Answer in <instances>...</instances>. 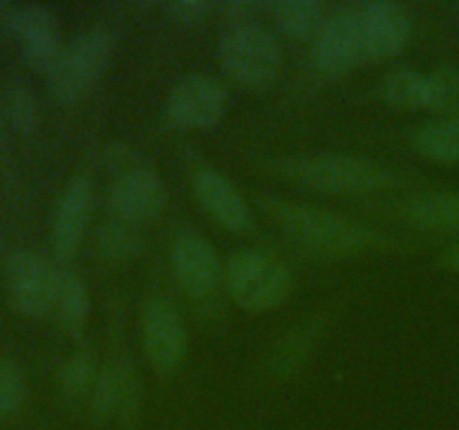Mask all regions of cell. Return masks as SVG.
<instances>
[{"label":"cell","instance_id":"1","mask_svg":"<svg viewBox=\"0 0 459 430\" xmlns=\"http://www.w3.org/2000/svg\"><path fill=\"white\" fill-rule=\"evenodd\" d=\"M258 204L294 245L316 255L341 258L390 246L384 233L318 206L285 202L276 195H260Z\"/></svg>","mask_w":459,"mask_h":430},{"label":"cell","instance_id":"2","mask_svg":"<svg viewBox=\"0 0 459 430\" xmlns=\"http://www.w3.org/2000/svg\"><path fill=\"white\" fill-rule=\"evenodd\" d=\"M267 166L300 186L323 193H372L399 184V175L377 161L334 152L281 157Z\"/></svg>","mask_w":459,"mask_h":430},{"label":"cell","instance_id":"3","mask_svg":"<svg viewBox=\"0 0 459 430\" xmlns=\"http://www.w3.org/2000/svg\"><path fill=\"white\" fill-rule=\"evenodd\" d=\"M115 40L106 30H85L63 47L48 70V88L61 103H76L92 90L110 63Z\"/></svg>","mask_w":459,"mask_h":430},{"label":"cell","instance_id":"4","mask_svg":"<svg viewBox=\"0 0 459 430\" xmlns=\"http://www.w3.org/2000/svg\"><path fill=\"white\" fill-rule=\"evenodd\" d=\"M227 285L233 300L249 312H267L290 298L294 278L290 269L254 249L233 254L227 262Z\"/></svg>","mask_w":459,"mask_h":430},{"label":"cell","instance_id":"5","mask_svg":"<svg viewBox=\"0 0 459 430\" xmlns=\"http://www.w3.org/2000/svg\"><path fill=\"white\" fill-rule=\"evenodd\" d=\"M222 70L233 81L251 88L269 85L281 67V47L264 27L242 22L224 31L218 45Z\"/></svg>","mask_w":459,"mask_h":430},{"label":"cell","instance_id":"6","mask_svg":"<svg viewBox=\"0 0 459 430\" xmlns=\"http://www.w3.org/2000/svg\"><path fill=\"white\" fill-rule=\"evenodd\" d=\"M227 112V90L206 74H188L166 99V116L175 128L211 130Z\"/></svg>","mask_w":459,"mask_h":430},{"label":"cell","instance_id":"7","mask_svg":"<svg viewBox=\"0 0 459 430\" xmlns=\"http://www.w3.org/2000/svg\"><path fill=\"white\" fill-rule=\"evenodd\" d=\"M314 61L327 76L348 74L350 70L368 61L361 9L343 7L327 18L314 45Z\"/></svg>","mask_w":459,"mask_h":430},{"label":"cell","instance_id":"8","mask_svg":"<svg viewBox=\"0 0 459 430\" xmlns=\"http://www.w3.org/2000/svg\"><path fill=\"white\" fill-rule=\"evenodd\" d=\"M166 200H169V193L160 175L152 173L146 166H137L128 173L117 175L108 206L117 222L133 228L152 222L164 211Z\"/></svg>","mask_w":459,"mask_h":430},{"label":"cell","instance_id":"9","mask_svg":"<svg viewBox=\"0 0 459 430\" xmlns=\"http://www.w3.org/2000/svg\"><path fill=\"white\" fill-rule=\"evenodd\" d=\"M58 273L34 251H16L7 260V285L13 307L27 316H43L54 309Z\"/></svg>","mask_w":459,"mask_h":430},{"label":"cell","instance_id":"10","mask_svg":"<svg viewBox=\"0 0 459 430\" xmlns=\"http://www.w3.org/2000/svg\"><path fill=\"white\" fill-rule=\"evenodd\" d=\"M173 258L175 276H178L179 285L193 298H206L215 291V287L222 280V262L206 237L200 233L186 231L173 242Z\"/></svg>","mask_w":459,"mask_h":430},{"label":"cell","instance_id":"11","mask_svg":"<svg viewBox=\"0 0 459 430\" xmlns=\"http://www.w3.org/2000/svg\"><path fill=\"white\" fill-rule=\"evenodd\" d=\"M12 31L16 34L21 52L31 67L48 74L63 52L61 31L56 16L49 7L39 3L16 4L12 21Z\"/></svg>","mask_w":459,"mask_h":430},{"label":"cell","instance_id":"12","mask_svg":"<svg viewBox=\"0 0 459 430\" xmlns=\"http://www.w3.org/2000/svg\"><path fill=\"white\" fill-rule=\"evenodd\" d=\"M143 348L157 372H173L188 349L186 327L179 314L164 300H151L142 318Z\"/></svg>","mask_w":459,"mask_h":430},{"label":"cell","instance_id":"13","mask_svg":"<svg viewBox=\"0 0 459 430\" xmlns=\"http://www.w3.org/2000/svg\"><path fill=\"white\" fill-rule=\"evenodd\" d=\"M139 406H142V388L128 370L110 366L99 372L88 408L94 424L103 426L117 419L126 430H130L139 417Z\"/></svg>","mask_w":459,"mask_h":430},{"label":"cell","instance_id":"14","mask_svg":"<svg viewBox=\"0 0 459 430\" xmlns=\"http://www.w3.org/2000/svg\"><path fill=\"white\" fill-rule=\"evenodd\" d=\"M361 22L368 61H388L402 52L411 39V16L402 4L390 0L363 4Z\"/></svg>","mask_w":459,"mask_h":430},{"label":"cell","instance_id":"15","mask_svg":"<svg viewBox=\"0 0 459 430\" xmlns=\"http://www.w3.org/2000/svg\"><path fill=\"white\" fill-rule=\"evenodd\" d=\"M90 204H92V188L83 177L70 179L58 195L52 222V245L61 260H70L79 249L88 224Z\"/></svg>","mask_w":459,"mask_h":430},{"label":"cell","instance_id":"16","mask_svg":"<svg viewBox=\"0 0 459 430\" xmlns=\"http://www.w3.org/2000/svg\"><path fill=\"white\" fill-rule=\"evenodd\" d=\"M193 191L206 211L231 231L251 228V213L236 186L213 168H202L193 177Z\"/></svg>","mask_w":459,"mask_h":430},{"label":"cell","instance_id":"17","mask_svg":"<svg viewBox=\"0 0 459 430\" xmlns=\"http://www.w3.org/2000/svg\"><path fill=\"white\" fill-rule=\"evenodd\" d=\"M399 215L417 228L451 231V228H459V195L457 193H435V195L415 197L399 206Z\"/></svg>","mask_w":459,"mask_h":430},{"label":"cell","instance_id":"18","mask_svg":"<svg viewBox=\"0 0 459 430\" xmlns=\"http://www.w3.org/2000/svg\"><path fill=\"white\" fill-rule=\"evenodd\" d=\"M318 334H321V318H305V321H299V325L291 327L272 352L269 367L273 374L287 376L299 370L316 345Z\"/></svg>","mask_w":459,"mask_h":430},{"label":"cell","instance_id":"19","mask_svg":"<svg viewBox=\"0 0 459 430\" xmlns=\"http://www.w3.org/2000/svg\"><path fill=\"white\" fill-rule=\"evenodd\" d=\"M273 18L287 36L299 40L318 39L325 27V9L316 0H281L273 4Z\"/></svg>","mask_w":459,"mask_h":430},{"label":"cell","instance_id":"20","mask_svg":"<svg viewBox=\"0 0 459 430\" xmlns=\"http://www.w3.org/2000/svg\"><path fill=\"white\" fill-rule=\"evenodd\" d=\"M54 309L58 314L63 330L72 336L83 334L85 321H88L90 312V298L85 282L81 280L76 273L61 271L58 273V287H56V300H54Z\"/></svg>","mask_w":459,"mask_h":430},{"label":"cell","instance_id":"21","mask_svg":"<svg viewBox=\"0 0 459 430\" xmlns=\"http://www.w3.org/2000/svg\"><path fill=\"white\" fill-rule=\"evenodd\" d=\"M381 97L397 110H420L426 99V76L411 67H399L381 81Z\"/></svg>","mask_w":459,"mask_h":430},{"label":"cell","instance_id":"22","mask_svg":"<svg viewBox=\"0 0 459 430\" xmlns=\"http://www.w3.org/2000/svg\"><path fill=\"white\" fill-rule=\"evenodd\" d=\"M415 148L437 161H459V119H444L424 125L415 134Z\"/></svg>","mask_w":459,"mask_h":430},{"label":"cell","instance_id":"23","mask_svg":"<svg viewBox=\"0 0 459 430\" xmlns=\"http://www.w3.org/2000/svg\"><path fill=\"white\" fill-rule=\"evenodd\" d=\"M97 376L92 354L88 349H79L58 370V388L67 401H81L85 394H92Z\"/></svg>","mask_w":459,"mask_h":430},{"label":"cell","instance_id":"24","mask_svg":"<svg viewBox=\"0 0 459 430\" xmlns=\"http://www.w3.org/2000/svg\"><path fill=\"white\" fill-rule=\"evenodd\" d=\"M424 108L437 115H455L459 110V70L444 65L426 76Z\"/></svg>","mask_w":459,"mask_h":430},{"label":"cell","instance_id":"25","mask_svg":"<svg viewBox=\"0 0 459 430\" xmlns=\"http://www.w3.org/2000/svg\"><path fill=\"white\" fill-rule=\"evenodd\" d=\"M4 115L18 133H31L39 124V103L30 85L21 79H12L4 85Z\"/></svg>","mask_w":459,"mask_h":430},{"label":"cell","instance_id":"26","mask_svg":"<svg viewBox=\"0 0 459 430\" xmlns=\"http://www.w3.org/2000/svg\"><path fill=\"white\" fill-rule=\"evenodd\" d=\"M99 249L110 260H128L139 254L142 240L133 233V228L121 222H110L99 231Z\"/></svg>","mask_w":459,"mask_h":430},{"label":"cell","instance_id":"27","mask_svg":"<svg viewBox=\"0 0 459 430\" xmlns=\"http://www.w3.org/2000/svg\"><path fill=\"white\" fill-rule=\"evenodd\" d=\"M25 399V381L21 370L7 358H0V419L13 415Z\"/></svg>","mask_w":459,"mask_h":430},{"label":"cell","instance_id":"28","mask_svg":"<svg viewBox=\"0 0 459 430\" xmlns=\"http://www.w3.org/2000/svg\"><path fill=\"white\" fill-rule=\"evenodd\" d=\"M211 4L204 0H179V3H170L169 12L175 21L182 22H195L200 18H204V13L209 12Z\"/></svg>","mask_w":459,"mask_h":430},{"label":"cell","instance_id":"29","mask_svg":"<svg viewBox=\"0 0 459 430\" xmlns=\"http://www.w3.org/2000/svg\"><path fill=\"white\" fill-rule=\"evenodd\" d=\"M13 12H16V4L0 0V31H12Z\"/></svg>","mask_w":459,"mask_h":430},{"label":"cell","instance_id":"30","mask_svg":"<svg viewBox=\"0 0 459 430\" xmlns=\"http://www.w3.org/2000/svg\"><path fill=\"white\" fill-rule=\"evenodd\" d=\"M442 264H444V267H446V269H451V271L459 273V245L451 246V249L444 251Z\"/></svg>","mask_w":459,"mask_h":430},{"label":"cell","instance_id":"31","mask_svg":"<svg viewBox=\"0 0 459 430\" xmlns=\"http://www.w3.org/2000/svg\"><path fill=\"white\" fill-rule=\"evenodd\" d=\"M4 137H7V115H4V108L0 103V146L4 143Z\"/></svg>","mask_w":459,"mask_h":430}]
</instances>
